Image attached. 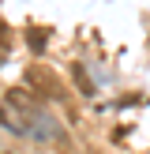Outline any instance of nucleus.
<instances>
[{"instance_id": "nucleus-4", "label": "nucleus", "mask_w": 150, "mask_h": 154, "mask_svg": "<svg viewBox=\"0 0 150 154\" xmlns=\"http://www.w3.org/2000/svg\"><path fill=\"white\" fill-rule=\"evenodd\" d=\"M30 49L41 53V34H38V30H30Z\"/></svg>"}, {"instance_id": "nucleus-2", "label": "nucleus", "mask_w": 150, "mask_h": 154, "mask_svg": "<svg viewBox=\"0 0 150 154\" xmlns=\"http://www.w3.org/2000/svg\"><path fill=\"white\" fill-rule=\"evenodd\" d=\"M71 79L79 83V94H82V98H94V83H90V75H86V68H82V64L71 68Z\"/></svg>"}, {"instance_id": "nucleus-1", "label": "nucleus", "mask_w": 150, "mask_h": 154, "mask_svg": "<svg viewBox=\"0 0 150 154\" xmlns=\"http://www.w3.org/2000/svg\"><path fill=\"white\" fill-rule=\"evenodd\" d=\"M22 90H30L38 102H41V98H49V102H64V87H60V79L49 72V68H41V64H30L26 72H22Z\"/></svg>"}, {"instance_id": "nucleus-5", "label": "nucleus", "mask_w": 150, "mask_h": 154, "mask_svg": "<svg viewBox=\"0 0 150 154\" xmlns=\"http://www.w3.org/2000/svg\"><path fill=\"white\" fill-rule=\"evenodd\" d=\"M0 154H11V150H0Z\"/></svg>"}, {"instance_id": "nucleus-3", "label": "nucleus", "mask_w": 150, "mask_h": 154, "mask_svg": "<svg viewBox=\"0 0 150 154\" xmlns=\"http://www.w3.org/2000/svg\"><path fill=\"white\" fill-rule=\"evenodd\" d=\"M8 30H11V26H4V23H0V53L11 49V34H8Z\"/></svg>"}]
</instances>
